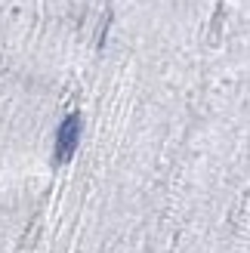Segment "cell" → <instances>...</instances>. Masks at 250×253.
Returning <instances> with one entry per match:
<instances>
[{
    "instance_id": "1",
    "label": "cell",
    "mask_w": 250,
    "mask_h": 253,
    "mask_svg": "<svg viewBox=\"0 0 250 253\" xmlns=\"http://www.w3.org/2000/svg\"><path fill=\"white\" fill-rule=\"evenodd\" d=\"M81 133H83V121L78 111H71V115L59 124L56 130V148H53V158L56 164H65L71 161V155L78 151V142H81Z\"/></svg>"
}]
</instances>
